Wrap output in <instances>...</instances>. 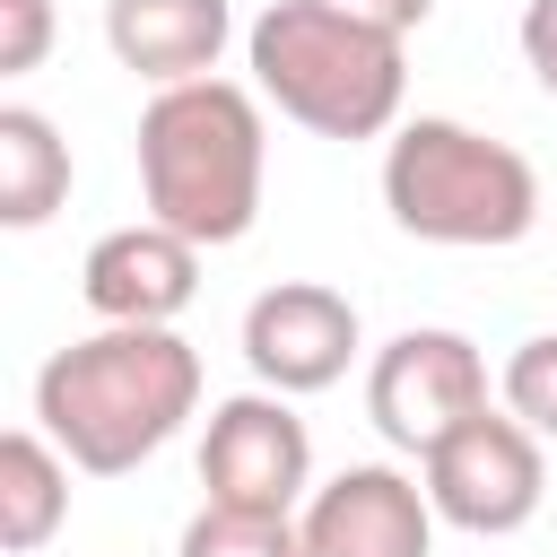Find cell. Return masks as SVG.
<instances>
[{
	"mask_svg": "<svg viewBox=\"0 0 557 557\" xmlns=\"http://www.w3.org/2000/svg\"><path fill=\"white\" fill-rule=\"evenodd\" d=\"M522 61H531V78L557 96V0H531V9H522Z\"/></svg>",
	"mask_w": 557,
	"mask_h": 557,
	"instance_id": "e0dca14e",
	"label": "cell"
},
{
	"mask_svg": "<svg viewBox=\"0 0 557 557\" xmlns=\"http://www.w3.org/2000/svg\"><path fill=\"white\" fill-rule=\"evenodd\" d=\"M261 104L235 78H183L157 87L139 113V191L148 218L209 244H244L261 218Z\"/></svg>",
	"mask_w": 557,
	"mask_h": 557,
	"instance_id": "7a4b0ae2",
	"label": "cell"
},
{
	"mask_svg": "<svg viewBox=\"0 0 557 557\" xmlns=\"http://www.w3.org/2000/svg\"><path fill=\"white\" fill-rule=\"evenodd\" d=\"M487 409V357L461 339V331H400L383 357H374V374H366V418H374V435L383 444H400V453H435L461 418H479Z\"/></svg>",
	"mask_w": 557,
	"mask_h": 557,
	"instance_id": "52a82bcc",
	"label": "cell"
},
{
	"mask_svg": "<svg viewBox=\"0 0 557 557\" xmlns=\"http://www.w3.org/2000/svg\"><path fill=\"white\" fill-rule=\"evenodd\" d=\"M52 44V0H0V70H35Z\"/></svg>",
	"mask_w": 557,
	"mask_h": 557,
	"instance_id": "2e32d148",
	"label": "cell"
},
{
	"mask_svg": "<svg viewBox=\"0 0 557 557\" xmlns=\"http://www.w3.org/2000/svg\"><path fill=\"white\" fill-rule=\"evenodd\" d=\"M357 357V305L313 278H278L244 313V366L270 392H331Z\"/></svg>",
	"mask_w": 557,
	"mask_h": 557,
	"instance_id": "ba28073f",
	"label": "cell"
},
{
	"mask_svg": "<svg viewBox=\"0 0 557 557\" xmlns=\"http://www.w3.org/2000/svg\"><path fill=\"white\" fill-rule=\"evenodd\" d=\"M383 209L418 244H522L540 226V174L522 148L418 113L383 157Z\"/></svg>",
	"mask_w": 557,
	"mask_h": 557,
	"instance_id": "277c9868",
	"label": "cell"
},
{
	"mask_svg": "<svg viewBox=\"0 0 557 557\" xmlns=\"http://www.w3.org/2000/svg\"><path fill=\"white\" fill-rule=\"evenodd\" d=\"M191 409H200V357L165 322H104L96 339H70L35 374V426L87 479L139 470Z\"/></svg>",
	"mask_w": 557,
	"mask_h": 557,
	"instance_id": "6da1fadb",
	"label": "cell"
},
{
	"mask_svg": "<svg viewBox=\"0 0 557 557\" xmlns=\"http://www.w3.org/2000/svg\"><path fill=\"white\" fill-rule=\"evenodd\" d=\"M200 487L226 513H296L313 487V435L287 409V392H235L209 409L200 435Z\"/></svg>",
	"mask_w": 557,
	"mask_h": 557,
	"instance_id": "8992f818",
	"label": "cell"
},
{
	"mask_svg": "<svg viewBox=\"0 0 557 557\" xmlns=\"http://www.w3.org/2000/svg\"><path fill=\"white\" fill-rule=\"evenodd\" d=\"M505 409H513L540 444H557V331H540V339H522V348L505 357Z\"/></svg>",
	"mask_w": 557,
	"mask_h": 557,
	"instance_id": "9a60e30c",
	"label": "cell"
},
{
	"mask_svg": "<svg viewBox=\"0 0 557 557\" xmlns=\"http://www.w3.org/2000/svg\"><path fill=\"white\" fill-rule=\"evenodd\" d=\"M339 17H357V26H383V35H409V26H426V9L435 0H331Z\"/></svg>",
	"mask_w": 557,
	"mask_h": 557,
	"instance_id": "ac0fdd59",
	"label": "cell"
},
{
	"mask_svg": "<svg viewBox=\"0 0 557 557\" xmlns=\"http://www.w3.org/2000/svg\"><path fill=\"white\" fill-rule=\"evenodd\" d=\"M78 287H87V305H96L104 322H174V313L191 305V287H200V244L174 235V226H157V218L113 226V235L87 252Z\"/></svg>",
	"mask_w": 557,
	"mask_h": 557,
	"instance_id": "30bf717a",
	"label": "cell"
},
{
	"mask_svg": "<svg viewBox=\"0 0 557 557\" xmlns=\"http://www.w3.org/2000/svg\"><path fill=\"white\" fill-rule=\"evenodd\" d=\"M70 470H78V461H70L44 426L0 435V548H9V557L44 548V540L70 522Z\"/></svg>",
	"mask_w": 557,
	"mask_h": 557,
	"instance_id": "7c38bea8",
	"label": "cell"
},
{
	"mask_svg": "<svg viewBox=\"0 0 557 557\" xmlns=\"http://www.w3.org/2000/svg\"><path fill=\"white\" fill-rule=\"evenodd\" d=\"M70 200V139L35 104H0V226H44Z\"/></svg>",
	"mask_w": 557,
	"mask_h": 557,
	"instance_id": "4fadbf2b",
	"label": "cell"
},
{
	"mask_svg": "<svg viewBox=\"0 0 557 557\" xmlns=\"http://www.w3.org/2000/svg\"><path fill=\"white\" fill-rule=\"evenodd\" d=\"M235 17L226 0H104V44L122 70L157 78V87H183V78H209L218 52H226Z\"/></svg>",
	"mask_w": 557,
	"mask_h": 557,
	"instance_id": "8fae6325",
	"label": "cell"
},
{
	"mask_svg": "<svg viewBox=\"0 0 557 557\" xmlns=\"http://www.w3.org/2000/svg\"><path fill=\"white\" fill-rule=\"evenodd\" d=\"M548 496V470H540V435L505 409H479L461 418L435 453H426V505L453 522V531H479V540H505L540 513Z\"/></svg>",
	"mask_w": 557,
	"mask_h": 557,
	"instance_id": "5b68a950",
	"label": "cell"
},
{
	"mask_svg": "<svg viewBox=\"0 0 557 557\" xmlns=\"http://www.w3.org/2000/svg\"><path fill=\"white\" fill-rule=\"evenodd\" d=\"M183 557H305V531L287 513H226V505H209V513H191Z\"/></svg>",
	"mask_w": 557,
	"mask_h": 557,
	"instance_id": "5bb4252c",
	"label": "cell"
},
{
	"mask_svg": "<svg viewBox=\"0 0 557 557\" xmlns=\"http://www.w3.org/2000/svg\"><path fill=\"white\" fill-rule=\"evenodd\" d=\"M244 52H252V87L322 139H383L400 122V87H409L400 35L357 26L331 0H270Z\"/></svg>",
	"mask_w": 557,
	"mask_h": 557,
	"instance_id": "3957f363",
	"label": "cell"
},
{
	"mask_svg": "<svg viewBox=\"0 0 557 557\" xmlns=\"http://www.w3.org/2000/svg\"><path fill=\"white\" fill-rule=\"evenodd\" d=\"M305 557H426L435 548V505L418 479L383 470V461H357L339 470L331 487L305 496Z\"/></svg>",
	"mask_w": 557,
	"mask_h": 557,
	"instance_id": "9c48e42d",
	"label": "cell"
}]
</instances>
